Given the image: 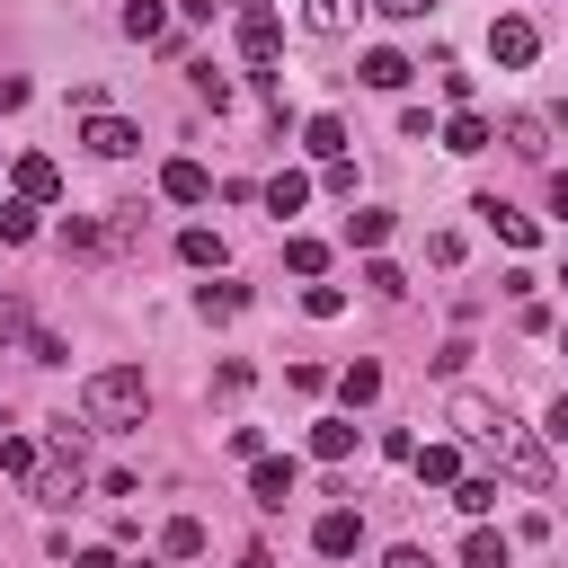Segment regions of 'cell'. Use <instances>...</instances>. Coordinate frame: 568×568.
I'll list each match as a JSON object with an SVG mask.
<instances>
[{
  "label": "cell",
  "mask_w": 568,
  "mask_h": 568,
  "mask_svg": "<svg viewBox=\"0 0 568 568\" xmlns=\"http://www.w3.org/2000/svg\"><path fill=\"white\" fill-rule=\"evenodd\" d=\"M488 444H497V462H506L524 488H550V453H541L524 426H506V417H497V435H488Z\"/></svg>",
  "instance_id": "7a4b0ae2"
},
{
  "label": "cell",
  "mask_w": 568,
  "mask_h": 568,
  "mask_svg": "<svg viewBox=\"0 0 568 568\" xmlns=\"http://www.w3.org/2000/svg\"><path fill=\"white\" fill-rule=\"evenodd\" d=\"M240 53H248L257 71H266V62L284 53V18H275L266 0H248V9H240Z\"/></svg>",
  "instance_id": "3957f363"
},
{
  "label": "cell",
  "mask_w": 568,
  "mask_h": 568,
  "mask_svg": "<svg viewBox=\"0 0 568 568\" xmlns=\"http://www.w3.org/2000/svg\"><path fill=\"white\" fill-rule=\"evenodd\" d=\"M36 213H44V204H27V195H9V204H0V240H36Z\"/></svg>",
  "instance_id": "4316f807"
},
{
  "label": "cell",
  "mask_w": 568,
  "mask_h": 568,
  "mask_svg": "<svg viewBox=\"0 0 568 568\" xmlns=\"http://www.w3.org/2000/svg\"><path fill=\"white\" fill-rule=\"evenodd\" d=\"M204 541H213V532H204L195 515H169V524H160V559H204Z\"/></svg>",
  "instance_id": "9a60e30c"
},
{
  "label": "cell",
  "mask_w": 568,
  "mask_h": 568,
  "mask_svg": "<svg viewBox=\"0 0 568 568\" xmlns=\"http://www.w3.org/2000/svg\"><path fill=\"white\" fill-rule=\"evenodd\" d=\"M293 479H302V470H293V462H275V453H257V462H248V497H257V506H284V497H293Z\"/></svg>",
  "instance_id": "9c48e42d"
},
{
  "label": "cell",
  "mask_w": 568,
  "mask_h": 568,
  "mask_svg": "<svg viewBox=\"0 0 568 568\" xmlns=\"http://www.w3.org/2000/svg\"><path fill=\"white\" fill-rule=\"evenodd\" d=\"M124 36H133V44L169 36V9H160V0H124Z\"/></svg>",
  "instance_id": "d4e9b609"
},
{
  "label": "cell",
  "mask_w": 568,
  "mask_h": 568,
  "mask_svg": "<svg viewBox=\"0 0 568 568\" xmlns=\"http://www.w3.org/2000/svg\"><path fill=\"white\" fill-rule=\"evenodd\" d=\"M142 568H160V559H142Z\"/></svg>",
  "instance_id": "60d3db41"
},
{
  "label": "cell",
  "mask_w": 568,
  "mask_h": 568,
  "mask_svg": "<svg viewBox=\"0 0 568 568\" xmlns=\"http://www.w3.org/2000/svg\"><path fill=\"white\" fill-rule=\"evenodd\" d=\"M142 408H151V382H142L133 364L89 373V390H80V417H89V426H142Z\"/></svg>",
  "instance_id": "6da1fadb"
},
{
  "label": "cell",
  "mask_w": 568,
  "mask_h": 568,
  "mask_svg": "<svg viewBox=\"0 0 568 568\" xmlns=\"http://www.w3.org/2000/svg\"><path fill=\"white\" fill-rule=\"evenodd\" d=\"M257 195H266V213L284 222V213H302V204H311V178H302V169H275V178H266Z\"/></svg>",
  "instance_id": "4fadbf2b"
},
{
  "label": "cell",
  "mask_w": 568,
  "mask_h": 568,
  "mask_svg": "<svg viewBox=\"0 0 568 568\" xmlns=\"http://www.w3.org/2000/svg\"><path fill=\"white\" fill-rule=\"evenodd\" d=\"M302 27L311 36H346V0H302Z\"/></svg>",
  "instance_id": "83f0119b"
},
{
  "label": "cell",
  "mask_w": 568,
  "mask_h": 568,
  "mask_svg": "<svg viewBox=\"0 0 568 568\" xmlns=\"http://www.w3.org/2000/svg\"><path fill=\"white\" fill-rule=\"evenodd\" d=\"M488 142H497V133H488V115H470V106L444 124V151H462V160H470V151H488Z\"/></svg>",
  "instance_id": "ac0fdd59"
},
{
  "label": "cell",
  "mask_w": 568,
  "mask_h": 568,
  "mask_svg": "<svg viewBox=\"0 0 568 568\" xmlns=\"http://www.w3.org/2000/svg\"><path fill=\"white\" fill-rule=\"evenodd\" d=\"M373 9H382V18H435L444 0H373Z\"/></svg>",
  "instance_id": "d590c367"
},
{
  "label": "cell",
  "mask_w": 568,
  "mask_h": 568,
  "mask_svg": "<svg viewBox=\"0 0 568 568\" xmlns=\"http://www.w3.org/2000/svg\"><path fill=\"white\" fill-rule=\"evenodd\" d=\"M337 399H346V408H373V399H382V364H346V373H337Z\"/></svg>",
  "instance_id": "ffe728a7"
},
{
  "label": "cell",
  "mask_w": 568,
  "mask_h": 568,
  "mask_svg": "<svg viewBox=\"0 0 568 568\" xmlns=\"http://www.w3.org/2000/svg\"><path fill=\"white\" fill-rule=\"evenodd\" d=\"M355 541H364V515H355V506H328V515L311 524V550H320V559H346Z\"/></svg>",
  "instance_id": "52a82bcc"
},
{
  "label": "cell",
  "mask_w": 568,
  "mask_h": 568,
  "mask_svg": "<svg viewBox=\"0 0 568 568\" xmlns=\"http://www.w3.org/2000/svg\"><path fill=\"white\" fill-rule=\"evenodd\" d=\"M355 71H364V89H408V53H399V44H373Z\"/></svg>",
  "instance_id": "7c38bea8"
},
{
  "label": "cell",
  "mask_w": 568,
  "mask_h": 568,
  "mask_svg": "<svg viewBox=\"0 0 568 568\" xmlns=\"http://www.w3.org/2000/svg\"><path fill=\"white\" fill-rule=\"evenodd\" d=\"M470 213H488V231H497L506 248H532V240H541V231H532V213H515V204H497V195H479Z\"/></svg>",
  "instance_id": "8fae6325"
},
{
  "label": "cell",
  "mask_w": 568,
  "mask_h": 568,
  "mask_svg": "<svg viewBox=\"0 0 568 568\" xmlns=\"http://www.w3.org/2000/svg\"><path fill=\"white\" fill-rule=\"evenodd\" d=\"M462 568H506V532L470 524V541H462Z\"/></svg>",
  "instance_id": "484cf974"
},
{
  "label": "cell",
  "mask_w": 568,
  "mask_h": 568,
  "mask_svg": "<svg viewBox=\"0 0 568 568\" xmlns=\"http://www.w3.org/2000/svg\"><path fill=\"white\" fill-rule=\"evenodd\" d=\"M346 240H355V248H382V240H390V213H382V204H355V213H346Z\"/></svg>",
  "instance_id": "7402d4cb"
},
{
  "label": "cell",
  "mask_w": 568,
  "mask_h": 568,
  "mask_svg": "<svg viewBox=\"0 0 568 568\" xmlns=\"http://www.w3.org/2000/svg\"><path fill=\"white\" fill-rule=\"evenodd\" d=\"M9 186H18L27 204H53V195H62V169H53L44 151H18V160H9Z\"/></svg>",
  "instance_id": "8992f818"
},
{
  "label": "cell",
  "mask_w": 568,
  "mask_h": 568,
  "mask_svg": "<svg viewBox=\"0 0 568 568\" xmlns=\"http://www.w3.org/2000/svg\"><path fill=\"white\" fill-rule=\"evenodd\" d=\"M0 337H36L27 328V302H0Z\"/></svg>",
  "instance_id": "8d00e7d4"
},
{
  "label": "cell",
  "mask_w": 568,
  "mask_h": 568,
  "mask_svg": "<svg viewBox=\"0 0 568 568\" xmlns=\"http://www.w3.org/2000/svg\"><path fill=\"white\" fill-rule=\"evenodd\" d=\"M453 506H462V515H488V506H497V479H453Z\"/></svg>",
  "instance_id": "f1b7e54d"
},
{
  "label": "cell",
  "mask_w": 568,
  "mask_h": 568,
  "mask_svg": "<svg viewBox=\"0 0 568 568\" xmlns=\"http://www.w3.org/2000/svg\"><path fill=\"white\" fill-rule=\"evenodd\" d=\"M506 151H515V160H541V151H550V124H541V115H506Z\"/></svg>",
  "instance_id": "d6986e66"
},
{
  "label": "cell",
  "mask_w": 568,
  "mask_h": 568,
  "mask_svg": "<svg viewBox=\"0 0 568 568\" xmlns=\"http://www.w3.org/2000/svg\"><path fill=\"white\" fill-rule=\"evenodd\" d=\"M195 98H204V106H231V80H222L213 62H195Z\"/></svg>",
  "instance_id": "836d02e7"
},
{
  "label": "cell",
  "mask_w": 568,
  "mask_h": 568,
  "mask_svg": "<svg viewBox=\"0 0 568 568\" xmlns=\"http://www.w3.org/2000/svg\"><path fill=\"white\" fill-rule=\"evenodd\" d=\"M27 488H36V506H71V497H80V462H71V453H53V462H36V479H27Z\"/></svg>",
  "instance_id": "ba28073f"
},
{
  "label": "cell",
  "mask_w": 568,
  "mask_h": 568,
  "mask_svg": "<svg viewBox=\"0 0 568 568\" xmlns=\"http://www.w3.org/2000/svg\"><path fill=\"white\" fill-rule=\"evenodd\" d=\"M488 53H497L506 71H524V62L541 53V27H532V18H497V27H488Z\"/></svg>",
  "instance_id": "277c9868"
},
{
  "label": "cell",
  "mask_w": 568,
  "mask_h": 568,
  "mask_svg": "<svg viewBox=\"0 0 568 568\" xmlns=\"http://www.w3.org/2000/svg\"><path fill=\"white\" fill-rule=\"evenodd\" d=\"M0 470H18V479H36V444H27V435H0Z\"/></svg>",
  "instance_id": "d6a6232c"
},
{
  "label": "cell",
  "mask_w": 568,
  "mask_h": 568,
  "mask_svg": "<svg viewBox=\"0 0 568 568\" xmlns=\"http://www.w3.org/2000/svg\"><path fill=\"white\" fill-rule=\"evenodd\" d=\"M408 470H417L426 488H453V479H462V453H453V444H417V453H408Z\"/></svg>",
  "instance_id": "5bb4252c"
},
{
  "label": "cell",
  "mask_w": 568,
  "mask_h": 568,
  "mask_svg": "<svg viewBox=\"0 0 568 568\" xmlns=\"http://www.w3.org/2000/svg\"><path fill=\"white\" fill-rule=\"evenodd\" d=\"M311 453H320V462H346V453H355V417H320V426H311Z\"/></svg>",
  "instance_id": "44dd1931"
},
{
  "label": "cell",
  "mask_w": 568,
  "mask_h": 568,
  "mask_svg": "<svg viewBox=\"0 0 568 568\" xmlns=\"http://www.w3.org/2000/svg\"><path fill=\"white\" fill-rule=\"evenodd\" d=\"M550 435H559V444H568V390H559V399H550Z\"/></svg>",
  "instance_id": "f35d334b"
},
{
  "label": "cell",
  "mask_w": 568,
  "mask_h": 568,
  "mask_svg": "<svg viewBox=\"0 0 568 568\" xmlns=\"http://www.w3.org/2000/svg\"><path fill=\"white\" fill-rule=\"evenodd\" d=\"M364 284H373V293H382V302H399V293H408V275H399V266H390V257H373V266H364Z\"/></svg>",
  "instance_id": "1f68e13d"
},
{
  "label": "cell",
  "mask_w": 568,
  "mask_h": 568,
  "mask_svg": "<svg viewBox=\"0 0 568 568\" xmlns=\"http://www.w3.org/2000/svg\"><path fill=\"white\" fill-rule=\"evenodd\" d=\"M178 257H186V266H222V231L186 222V231H178Z\"/></svg>",
  "instance_id": "603a6c76"
},
{
  "label": "cell",
  "mask_w": 568,
  "mask_h": 568,
  "mask_svg": "<svg viewBox=\"0 0 568 568\" xmlns=\"http://www.w3.org/2000/svg\"><path fill=\"white\" fill-rule=\"evenodd\" d=\"M284 266H293V275H320L328 248H320V240H284Z\"/></svg>",
  "instance_id": "4dcf8cb0"
},
{
  "label": "cell",
  "mask_w": 568,
  "mask_h": 568,
  "mask_svg": "<svg viewBox=\"0 0 568 568\" xmlns=\"http://www.w3.org/2000/svg\"><path fill=\"white\" fill-rule=\"evenodd\" d=\"M71 568H115V550H80V559H71Z\"/></svg>",
  "instance_id": "ab89813d"
},
{
  "label": "cell",
  "mask_w": 568,
  "mask_h": 568,
  "mask_svg": "<svg viewBox=\"0 0 568 568\" xmlns=\"http://www.w3.org/2000/svg\"><path fill=\"white\" fill-rule=\"evenodd\" d=\"M62 248H71V257H98L106 231H98V222H62Z\"/></svg>",
  "instance_id": "f546056e"
},
{
  "label": "cell",
  "mask_w": 568,
  "mask_h": 568,
  "mask_svg": "<svg viewBox=\"0 0 568 568\" xmlns=\"http://www.w3.org/2000/svg\"><path fill=\"white\" fill-rule=\"evenodd\" d=\"M382 568H435V559H426V550H417V541H399V550H390V559H382Z\"/></svg>",
  "instance_id": "74e56055"
},
{
  "label": "cell",
  "mask_w": 568,
  "mask_h": 568,
  "mask_svg": "<svg viewBox=\"0 0 568 568\" xmlns=\"http://www.w3.org/2000/svg\"><path fill=\"white\" fill-rule=\"evenodd\" d=\"M302 151L311 160H346V115H311L302 124Z\"/></svg>",
  "instance_id": "2e32d148"
},
{
  "label": "cell",
  "mask_w": 568,
  "mask_h": 568,
  "mask_svg": "<svg viewBox=\"0 0 568 568\" xmlns=\"http://www.w3.org/2000/svg\"><path fill=\"white\" fill-rule=\"evenodd\" d=\"M195 311H204V320H240V311H248V284H204Z\"/></svg>",
  "instance_id": "cb8c5ba5"
},
{
  "label": "cell",
  "mask_w": 568,
  "mask_h": 568,
  "mask_svg": "<svg viewBox=\"0 0 568 568\" xmlns=\"http://www.w3.org/2000/svg\"><path fill=\"white\" fill-rule=\"evenodd\" d=\"M160 195H169V204H204V195H213L204 160H169V169H160Z\"/></svg>",
  "instance_id": "30bf717a"
},
{
  "label": "cell",
  "mask_w": 568,
  "mask_h": 568,
  "mask_svg": "<svg viewBox=\"0 0 568 568\" xmlns=\"http://www.w3.org/2000/svg\"><path fill=\"white\" fill-rule=\"evenodd\" d=\"M453 426L488 444V435H497V399H479V390H453Z\"/></svg>",
  "instance_id": "e0dca14e"
},
{
  "label": "cell",
  "mask_w": 568,
  "mask_h": 568,
  "mask_svg": "<svg viewBox=\"0 0 568 568\" xmlns=\"http://www.w3.org/2000/svg\"><path fill=\"white\" fill-rule=\"evenodd\" d=\"M302 311H311V320H337V311H346V293H337V284H311V293H302Z\"/></svg>",
  "instance_id": "e575fe53"
},
{
  "label": "cell",
  "mask_w": 568,
  "mask_h": 568,
  "mask_svg": "<svg viewBox=\"0 0 568 568\" xmlns=\"http://www.w3.org/2000/svg\"><path fill=\"white\" fill-rule=\"evenodd\" d=\"M80 142H89V151H98V160H133V151H142V133H133V124H124V115H106V106H98V115H89V124H80Z\"/></svg>",
  "instance_id": "5b68a950"
}]
</instances>
